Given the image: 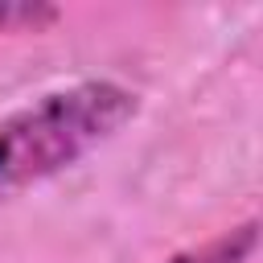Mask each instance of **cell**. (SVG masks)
<instances>
[{"label": "cell", "mask_w": 263, "mask_h": 263, "mask_svg": "<svg viewBox=\"0 0 263 263\" xmlns=\"http://www.w3.org/2000/svg\"><path fill=\"white\" fill-rule=\"evenodd\" d=\"M136 115V95L115 82H82L0 119V197L41 181L115 136Z\"/></svg>", "instance_id": "1"}, {"label": "cell", "mask_w": 263, "mask_h": 263, "mask_svg": "<svg viewBox=\"0 0 263 263\" xmlns=\"http://www.w3.org/2000/svg\"><path fill=\"white\" fill-rule=\"evenodd\" d=\"M255 242H259V230H255V222H247V226H238L230 234H218V238H210V242L168 259V263H247Z\"/></svg>", "instance_id": "2"}, {"label": "cell", "mask_w": 263, "mask_h": 263, "mask_svg": "<svg viewBox=\"0 0 263 263\" xmlns=\"http://www.w3.org/2000/svg\"><path fill=\"white\" fill-rule=\"evenodd\" d=\"M58 21V8L45 4H0V29H41Z\"/></svg>", "instance_id": "3"}]
</instances>
